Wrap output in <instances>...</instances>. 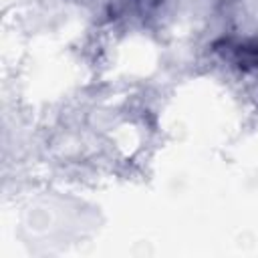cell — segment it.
Instances as JSON below:
<instances>
[{
  "label": "cell",
  "instance_id": "cell-1",
  "mask_svg": "<svg viewBox=\"0 0 258 258\" xmlns=\"http://www.w3.org/2000/svg\"><path fill=\"white\" fill-rule=\"evenodd\" d=\"M236 62L240 69H254L258 67V40H248L234 48Z\"/></svg>",
  "mask_w": 258,
  "mask_h": 258
}]
</instances>
